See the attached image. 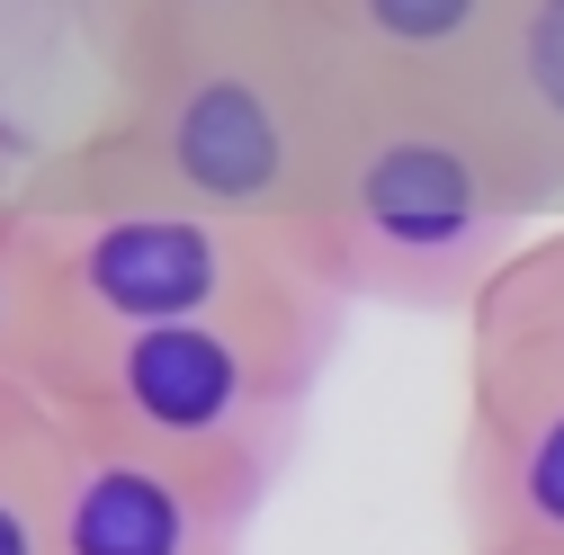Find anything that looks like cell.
Returning <instances> with one entry per match:
<instances>
[{"label": "cell", "mask_w": 564, "mask_h": 555, "mask_svg": "<svg viewBox=\"0 0 564 555\" xmlns=\"http://www.w3.org/2000/svg\"><path fill=\"white\" fill-rule=\"evenodd\" d=\"M511 0H296L288 28L359 108H457Z\"/></svg>", "instance_id": "cell-6"}, {"label": "cell", "mask_w": 564, "mask_h": 555, "mask_svg": "<svg viewBox=\"0 0 564 555\" xmlns=\"http://www.w3.org/2000/svg\"><path fill=\"white\" fill-rule=\"evenodd\" d=\"M10 225H19V206H0V368H10V359H19V340H28V278H19Z\"/></svg>", "instance_id": "cell-12"}, {"label": "cell", "mask_w": 564, "mask_h": 555, "mask_svg": "<svg viewBox=\"0 0 564 555\" xmlns=\"http://www.w3.org/2000/svg\"><path fill=\"white\" fill-rule=\"evenodd\" d=\"M466 377L564 394V216L538 225L466 314Z\"/></svg>", "instance_id": "cell-10"}, {"label": "cell", "mask_w": 564, "mask_h": 555, "mask_svg": "<svg viewBox=\"0 0 564 555\" xmlns=\"http://www.w3.org/2000/svg\"><path fill=\"white\" fill-rule=\"evenodd\" d=\"M529 233L538 216L520 206L511 171L484 153L466 108H359L314 251L349 314L386 305L466 323Z\"/></svg>", "instance_id": "cell-3"}, {"label": "cell", "mask_w": 564, "mask_h": 555, "mask_svg": "<svg viewBox=\"0 0 564 555\" xmlns=\"http://www.w3.org/2000/svg\"><path fill=\"white\" fill-rule=\"evenodd\" d=\"M466 126L511 171L538 225L564 216V0H511L484 73L466 81Z\"/></svg>", "instance_id": "cell-8"}, {"label": "cell", "mask_w": 564, "mask_h": 555, "mask_svg": "<svg viewBox=\"0 0 564 555\" xmlns=\"http://www.w3.org/2000/svg\"><path fill=\"white\" fill-rule=\"evenodd\" d=\"M28 179V153H10V144H0V188H19Z\"/></svg>", "instance_id": "cell-13"}, {"label": "cell", "mask_w": 564, "mask_h": 555, "mask_svg": "<svg viewBox=\"0 0 564 555\" xmlns=\"http://www.w3.org/2000/svg\"><path fill=\"white\" fill-rule=\"evenodd\" d=\"M45 448L63 555H242L251 520L278 493L269 475L180 457L144 431L90 422L63 403H45Z\"/></svg>", "instance_id": "cell-5"}, {"label": "cell", "mask_w": 564, "mask_h": 555, "mask_svg": "<svg viewBox=\"0 0 564 555\" xmlns=\"http://www.w3.org/2000/svg\"><path fill=\"white\" fill-rule=\"evenodd\" d=\"M0 206H19V188H0Z\"/></svg>", "instance_id": "cell-14"}, {"label": "cell", "mask_w": 564, "mask_h": 555, "mask_svg": "<svg viewBox=\"0 0 564 555\" xmlns=\"http://www.w3.org/2000/svg\"><path fill=\"white\" fill-rule=\"evenodd\" d=\"M0 555H63L45 394L28 377H10V368H0Z\"/></svg>", "instance_id": "cell-11"}, {"label": "cell", "mask_w": 564, "mask_h": 555, "mask_svg": "<svg viewBox=\"0 0 564 555\" xmlns=\"http://www.w3.org/2000/svg\"><path fill=\"white\" fill-rule=\"evenodd\" d=\"M448 493L466 555H564V394L466 377Z\"/></svg>", "instance_id": "cell-7"}, {"label": "cell", "mask_w": 564, "mask_h": 555, "mask_svg": "<svg viewBox=\"0 0 564 555\" xmlns=\"http://www.w3.org/2000/svg\"><path fill=\"white\" fill-rule=\"evenodd\" d=\"M28 314L63 323H225L260 340L340 359L349 296L305 233L278 225H216V216H36L19 206L10 225Z\"/></svg>", "instance_id": "cell-2"}, {"label": "cell", "mask_w": 564, "mask_h": 555, "mask_svg": "<svg viewBox=\"0 0 564 555\" xmlns=\"http://www.w3.org/2000/svg\"><path fill=\"white\" fill-rule=\"evenodd\" d=\"M10 377H28L45 403L90 412V422L144 431L180 457L242 466V475H288L314 385L332 377L323 350L260 340L225 323H63L28 314V340Z\"/></svg>", "instance_id": "cell-4"}, {"label": "cell", "mask_w": 564, "mask_h": 555, "mask_svg": "<svg viewBox=\"0 0 564 555\" xmlns=\"http://www.w3.org/2000/svg\"><path fill=\"white\" fill-rule=\"evenodd\" d=\"M349 134H359V99L278 19L269 36L99 90L90 126H73L28 162L19 206H36V216L153 206V216L278 225L314 242L349 162Z\"/></svg>", "instance_id": "cell-1"}, {"label": "cell", "mask_w": 564, "mask_h": 555, "mask_svg": "<svg viewBox=\"0 0 564 555\" xmlns=\"http://www.w3.org/2000/svg\"><path fill=\"white\" fill-rule=\"evenodd\" d=\"M73 10V36L99 63V90L171 73L188 54H216L242 36H269L296 0H63Z\"/></svg>", "instance_id": "cell-9"}]
</instances>
